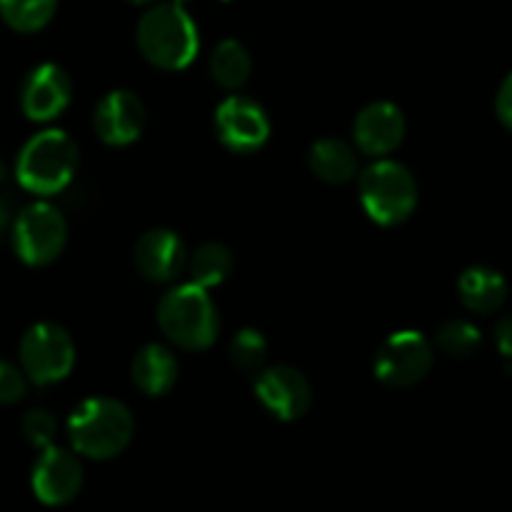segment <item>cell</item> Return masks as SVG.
Returning a JSON list of instances; mask_svg holds the SVG:
<instances>
[{
  "instance_id": "cell-1",
  "label": "cell",
  "mask_w": 512,
  "mask_h": 512,
  "mask_svg": "<svg viewBox=\"0 0 512 512\" xmlns=\"http://www.w3.org/2000/svg\"><path fill=\"white\" fill-rule=\"evenodd\" d=\"M135 40L143 58L160 70H185L200 50L198 25L173 0L153 3L140 15Z\"/></svg>"
},
{
  "instance_id": "cell-2",
  "label": "cell",
  "mask_w": 512,
  "mask_h": 512,
  "mask_svg": "<svg viewBox=\"0 0 512 512\" xmlns=\"http://www.w3.org/2000/svg\"><path fill=\"white\" fill-rule=\"evenodd\" d=\"M78 165V143L65 130L45 128L20 148L15 158V180L35 198H53L73 183Z\"/></svg>"
},
{
  "instance_id": "cell-3",
  "label": "cell",
  "mask_w": 512,
  "mask_h": 512,
  "mask_svg": "<svg viewBox=\"0 0 512 512\" xmlns=\"http://www.w3.org/2000/svg\"><path fill=\"white\" fill-rule=\"evenodd\" d=\"M70 448L88 460H113L130 445L135 433L133 413L115 398H88L68 418Z\"/></svg>"
},
{
  "instance_id": "cell-4",
  "label": "cell",
  "mask_w": 512,
  "mask_h": 512,
  "mask_svg": "<svg viewBox=\"0 0 512 512\" xmlns=\"http://www.w3.org/2000/svg\"><path fill=\"white\" fill-rule=\"evenodd\" d=\"M158 325L175 348L200 353L213 348L220 333V313L208 288L198 283L173 285L158 303Z\"/></svg>"
},
{
  "instance_id": "cell-5",
  "label": "cell",
  "mask_w": 512,
  "mask_h": 512,
  "mask_svg": "<svg viewBox=\"0 0 512 512\" xmlns=\"http://www.w3.org/2000/svg\"><path fill=\"white\" fill-rule=\"evenodd\" d=\"M358 195L373 223L395 228L418 208V180L398 160L378 158L358 175Z\"/></svg>"
},
{
  "instance_id": "cell-6",
  "label": "cell",
  "mask_w": 512,
  "mask_h": 512,
  "mask_svg": "<svg viewBox=\"0 0 512 512\" xmlns=\"http://www.w3.org/2000/svg\"><path fill=\"white\" fill-rule=\"evenodd\" d=\"M10 245L20 263L28 268H45L55 263L68 245V220L45 198L35 200L15 213Z\"/></svg>"
},
{
  "instance_id": "cell-7",
  "label": "cell",
  "mask_w": 512,
  "mask_h": 512,
  "mask_svg": "<svg viewBox=\"0 0 512 512\" xmlns=\"http://www.w3.org/2000/svg\"><path fill=\"white\" fill-rule=\"evenodd\" d=\"M78 350L75 340L63 325L40 320L30 325L18 345V363L25 370L28 380L40 388L63 383L75 368Z\"/></svg>"
},
{
  "instance_id": "cell-8",
  "label": "cell",
  "mask_w": 512,
  "mask_h": 512,
  "mask_svg": "<svg viewBox=\"0 0 512 512\" xmlns=\"http://www.w3.org/2000/svg\"><path fill=\"white\" fill-rule=\"evenodd\" d=\"M435 363V348L418 330H398L375 353V378L388 388H413L423 383Z\"/></svg>"
},
{
  "instance_id": "cell-9",
  "label": "cell",
  "mask_w": 512,
  "mask_h": 512,
  "mask_svg": "<svg viewBox=\"0 0 512 512\" xmlns=\"http://www.w3.org/2000/svg\"><path fill=\"white\" fill-rule=\"evenodd\" d=\"M215 135L220 145L230 153L250 155L258 153L270 138V118L258 100L248 95H228L215 108Z\"/></svg>"
},
{
  "instance_id": "cell-10",
  "label": "cell",
  "mask_w": 512,
  "mask_h": 512,
  "mask_svg": "<svg viewBox=\"0 0 512 512\" xmlns=\"http://www.w3.org/2000/svg\"><path fill=\"white\" fill-rule=\"evenodd\" d=\"M83 483L85 470L73 448L68 450L53 443L40 450L30 473V488L40 503L48 508H63L78 498Z\"/></svg>"
},
{
  "instance_id": "cell-11",
  "label": "cell",
  "mask_w": 512,
  "mask_h": 512,
  "mask_svg": "<svg viewBox=\"0 0 512 512\" xmlns=\"http://www.w3.org/2000/svg\"><path fill=\"white\" fill-rule=\"evenodd\" d=\"M255 398L275 420L295 423L313 405V388L293 365H273L255 375Z\"/></svg>"
},
{
  "instance_id": "cell-12",
  "label": "cell",
  "mask_w": 512,
  "mask_h": 512,
  "mask_svg": "<svg viewBox=\"0 0 512 512\" xmlns=\"http://www.w3.org/2000/svg\"><path fill=\"white\" fill-rule=\"evenodd\" d=\"M73 100V80L58 63H40L20 85V110L33 123H53Z\"/></svg>"
},
{
  "instance_id": "cell-13",
  "label": "cell",
  "mask_w": 512,
  "mask_h": 512,
  "mask_svg": "<svg viewBox=\"0 0 512 512\" xmlns=\"http://www.w3.org/2000/svg\"><path fill=\"white\" fill-rule=\"evenodd\" d=\"M408 120L403 110L390 100L368 103L353 120L355 148L368 158H388L403 145Z\"/></svg>"
},
{
  "instance_id": "cell-14",
  "label": "cell",
  "mask_w": 512,
  "mask_h": 512,
  "mask_svg": "<svg viewBox=\"0 0 512 512\" xmlns=\"http://www.w3.org/2000/svg\"><path fill=\"white\" fill-rule=\"evenodd\" d=\"M188 248L170 228L145 230L133 250L138 273L150 283H175L188 270Z\"/></svg>"
},
{
  "instance_id": "cell-15",
  "label": "cell",
  "mask_w": 512,
  "mask_h": 512,
  "mask_svg": "<svg viewBox=\"0 0 512 512\" xmlns=\"http://www.w3.org/2000/svg\"><path fill=\"white\" fill-rule=\"evenodd\" d=\"M145 128V105L133 90H110L93 110V130L105 145L123 148L135 143Z\"/></svg>"
},
{
  "instance_id": "cell-16",
  "label": "cell",
  "mask_w": 512,
  "mask_h": 512,
  "mask_svg": "<svg viewBox=\"0 0 512 512\" xmlns=\"http://www.w3.org/2000/svg\"><path fill=\"white\" fill-rule=\"evenodd\" d=\"M178 375L180 363L168 345L148 343L130 360V378H133L135 388L150 398L170 393L173 385L178 383Z\"/></svg>"
},
{
  "instance_id": "cell-17",
  "label": "cell",
  "mask_w": 512,
  "mask_h": 512,
  "mask_svg": "<svg viewBox=\"0 0 512 512\" xmlns=\"http://www.w3.org/2000/svg\"><path fill=\"white\" fill-rule=\"evenodd\" d=\"M458 298L473 313H495L508 300V280L495 268L473 265V268H465L458 278Z\"/></svg>"
},
{
  "instance_id": "cell-18",
  "label": "cell",
  "mask_w": 512,
  "mask_h": 512,
  "mask_svg": "<svg viewBox=\"0 0 512 512\" xmlns=\"http://www.w3.org/2000/svg\"><path fill=\"white\" fill-rule=\"evenodd\" d=\"M308 168L328 185H343L358 178V150L340 138H320L310 145Z\"/></svg>"
},
{
  "instance_id": "cell-19",
  "label": "cell",
  "mask_w": 512,
  "mask_h": 512,
  "mask_svg": "<svg viewBox=\"0 0 512 512\" xmlns=\"http://www.w3.org/2000/svg\"><path fill=\"white\" fill-rule=\"evenodd\" d=\"M210 78L225 90H240L253 73V58L240 40H220L210 53Z\"/></svg>"
},
{
  "instance_id": "cell-20",
  "label": "cell",
  "mask_w": 512,
  "mask_h": 512,
  "mask_svg": "<svg viewBox=\"0 0 512 512\" xmlns=\"http://www.w3.org/2000/svg\"><path fill=\"white\" fill-rule=\"evenodd\" d=\"M185 273H188L190 283H198L208 290L215 288V285L225 283L228 275L233 273V253H230L228 245L210 240V243H203L190 253Z\"/></svg>"
},
{
  "instance_id": "cell-21",
  "label": "cell",
  "mask_w": 512,
  "mask_h": 512,
  "mask_svg": "<svg viewBox=\"0 0 512 512\" xmlns=\"http://www.w3.org/2000/svg\"><path fill=\"white\" fill-rule=\"evenodd\" d=\"M58 0H0V18L15 33H38L53 20Z\"/></svg>"
},
{
  "instance_id": "cell-22",
  "label": "cell",
  "mask_w": 512,
  "mask_h": 512,
  "mask_svg": "<svg viewBox=\"0 0 512 512\" xmlns=\"http://www.w3.org/2000/svg\"><path fill=\"white\" fill-rule=\"evenodd\" d=\"M230 363L245 375H258L268 360V340L258 328H243L230 340Z\"/></svg>"
},
{
  "instance_id": "cell-23",
  "label": "cell",
  "mask_w": 512,
  "mask_h": 512,
  "mask_svg": "<svg viewBox=\"0 0 512 512\" xmlns=\"http://www.w3.org/2000/svg\"><path fill=\"white\" fill-rule=\"evenodd\" d=\"M435 345H438L448 358L465 360L473 358V355L478 353L480 345H483V335H480V330L475 328L470 320L455 318L448 320L445 325H440L438 335H435Z\"/></svg>"
},
{
  "instance_id": "cell-24",
  "label": "cell",
  "mask_w": 512,
  "mask_h": 512,
  "mask_svg": "<svg viewBox=\"0 0 512 512\" xmlns=\"http://www.w3.org/2000/svg\"><path fill=\"white\" fill-rule=\"evenodd\" d=\"M20 430H23V438L35 450H43L48 445H53L55 438H58V420H55V415L50 410L33 408L20 420Z\"/></svg>"
},
{
  "instance_id": "cell-25",
  "label": "cell",
  "mask_w": 512,
  "mask_h": 512,
  "mask_svg": "<svg viewBox=\"0 0 512 512\" xmlns=\"http://www.w3.org/2000/svg\"><path fill=\"white\" fill-rule=\"evenodd\" d=\"M28 383V375L20 368V363L15 365L10 360H0V408L20 403L28 393Z\"/></svg>"
},
{
  "instance_id": "cell-26",
  "label": "cell",
  "mask_w": 512,
  "mask_h": 512,
  "mask_svg": "<svg viewBox=\"0 0 512 512\" xmlns=\"http://www.w3.org/2000/svg\"><path fill=\"white\" fill-rule=\"evenodd\" d=\"M495 113H498L500 123L512 130V73L503 80V85L498 88V95H495Z\"/></svg>"
},
{
  "instance_id": "cell-27",
  "label": "cell",
  "mask_w": 512,
  "mask_h": 512,
  "mask_svg": "<svg viewBox=\"0 0 512 512\" xmlns=\"http://www.w3.org/2000/svg\"><path fill=\"white\" fill-rule=\"evenodd\" d=\"M495 345H498L500 355L512 365V315H505V318L495 325Z\"/></svg>"
},
{
  "instance_id": "cell-28",
  "label": "cell",
  "mask_w": 512,
  "mask_h": 512,
  "mask_svg": "<svg viewBox=\"0 0 512 512\" xmlns=\"http://www.w3.org/2000/svg\"><path fill=\"white\" fill-rule=\"evenodd\" d=\"M13 208H10V200L0 198V238H3L5 233H10V228H13Z\"/></svg>"
},
{
  "instance_id": "cell-29",
  "label": "cell",
  "mask_w": 512,
  "mask_h": 512,
  "mask_svg": "<svg viewBox=\"0 0 512 512\" xmlns=\"http://www.w3.org/2000/svg\"><path fill=\"white\" fill-rule=\"evenodd\" d=\"M5 178H8V168H5L3 158H0V185H3V183H5Z\"/></svg>"
},
{
  "instance_id": "cell-30",
  "label": "cell",
  "mask_w": 512,
  "mask_h": 512,
  "mask_svg": "<svg viewBox=\"0 0 512 512\" xmlns=\"http://www.w3.org/2000/svg\"><path fill=\"white\" fill-rule=\"evenodd\" d=\"M125 3H130V5H153L155 0H125Z\"/></svg>"
},
{
  "instance_id": "cell-31",
  "label": "cell",
  "mask_w": 512,
  "mask_h": 512,
  "mask_svg": "<svg viewBox=\"0 0 512 512\" xmlns=\"http://www.w3.org/2000/svg\"><path fill=\"white\" fill-rule=\"evenodd\" d=\"M173 3H180V5H185V3H188V0H173Z\"/></svg>"
}]
</instances>
